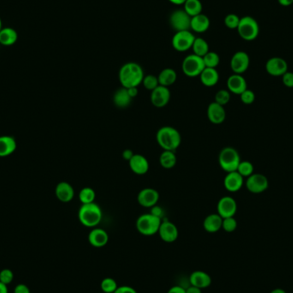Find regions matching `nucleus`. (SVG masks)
I'll return each mask as SVG.
<instances>
[{
  "label": "nucleus",
  "instance_id": "obj_1",
  "mask_svg": "<svg viewBox=\"0 0 293 293\" xmlns=\"http://www.w3.org/2000/svg\"><path fill=\"white\" fill-rule=\"evenodd\" d=\"M145 76L142 66L136 63H127L120 70V81L124 88H138Z\"/></svg>",
  "mask_w": 293,
  "mask_h": 293
},
{
  "label": "nucleus",
  "instance_id": "obj_2",
  "mask_svg": "<svg viewBox=\"0 0 293 293\" xmlns=\"http://www.w3.org/2000/svg\"><path fill=\"white\" fill-rule=\"evenodd\" d=\"M156 140L158 146L164 151L175 152L182 144L180 132L172 126H164L158 130Z\"/></svg>",
  "mask_w": 293,
  "mask_h": 293
},
{
  "label": "nucleus",
  "instance_id": "obj_3",
  "mask_svg": "<svg viewBox=\"0 0 293 293\" xmlns=\"http://www.w3.org/2000/svg\"><path fill=\"white\" fill-rule=\"evenodd\" d=\"M103 214L100 206L96 202L82 204L78 212V218L84 226L96 228L102 222Z\"/></svg>",
  "mask_w": 293,
  "mask_h": 293
},
{
  "label": "nucleus",
  "instance_id": "obj_4",
  "mask_svg": "<svg viewBox=\"0 0 293 293\" xmlns=\"http://www.w3.org/2000/svg\"><path fill=\"white\" fill-rule=\"evenodd\" d=\"M241 160L240 152L232 146H226L222 150L218 156V163L226 172H236Z\"/></svg>",
  "mask_w": 293,
  "mask_h": 293
},
{
  "label": "nucleus",
  "instance_id": "obj_5",
  "mask_svg": "<svg viewBox=\"0 0 293 293\" xmlns=\"http://www.w3.org/2000/svg\"><path fill=\"white\" fill-rule=\"evenodd\" d=\"M236 30L244 40L254 42L260 34V25L254 18L247 16L241 18Z\"/></svg>",
  "mask_w": 293,
  "mask_h": 293
},
{
  "label": "nucleus",
  "instance_id": "obj_6",
  "mask_svg": "<svg viewBox=\"0 0 293 293\" xmlns=\"http://www.w3.org/2000/svg\"><path fill=\"white\" fill-rule=\"evenodd\" d=\"M162 223V218L156 217L151 212L145 214L138 218L136 229L144 236H154L158 234Z\"/></svg>",
  "mask_w": 293,
  "mask_h": 293
},
{
  "label": "nucleus",
  "instance_id": "obj_7",
  "mask_svg": "<svg viewBox=\"0 0 293 293\" xmlns=\"http://www.w3.org/2000/svg\"><path fill=\"white\" fill-rule=\"evenodd\" d=\"M206 68L204 58L198 55H188L182 61V69L184 75L188 78H198L200 76Z\"/></svg>",
  "mask_w": 293,
  "mask_h": 293
},
{
  "label": "nucleus",
  "instance_id": "obj_8",
  "mask_svg": "<svg viewBox=\"0 0 293 293\" xmlns=\"http://www.w3.org/2000/svg\"><path fill=\"white\" fill-rule=\"evenodd\" d=\"M194 40L196 37L190 30L181 31L174 34L172 44L176 51L184 52L192 49Z\"/></svg>",
  "mask_w": 293,
  "mask_h": 293
},
{
  "label": "nucleus",
  "instance_id": "obj_9",
  "mask_svg": "<svg viewBox=\"0 0 293 293\" xmlns=\"http://www.w3.org/2000/svg\"><path fill=\"white\" fill-rule=\"evenodd\" d=\"M192 18L184 10H178L170 15V26L172 30L176 31V33L181 31H187L190 30Z\"/></svg>",
  "mask_w": 293,
  "mask_h": 293
},
{
  "label": "nucleus",
  "instance_id": "obj_10",
  "mask_svg": "<svg viewBox=\"0 0 293 293\" xmlns=\"http://www.w3.org/2000/svg\"><path fill=\"white\" fill-rule=\"evenodd\" d=\"M270 187V181L265 175L260 174H252L246 181V188L253 194H260L266 192Z\"/></svg>",
  "mask_w": 293,
  "mask_h": 293
},
{
  "label": "nucleus",
  "instance_id": "obj_11",
  "mask_svg": "<svg viewBox=\"0 0 293 293\" xmlns=\"http://www.w3.org/2000/svg\"><path fill=\"white\" fill-rule=\"evenodd\" d=\"M250 64V58L246 52H238L234 54L230 60V68L234 74L242 75L248 70Z\"/></svg>",
  "mask_w": 293,
  "mask_h": 293
},
{
  "label": "nucleus",
  "instance_id": "obj_12",
  "mask_svg": "<svg viewBox=\"0 0 293 293\" xmlns=\"http://www.w3.org/2000/svg\"><path fill=\"white\" fill-rule=\"evenodd\" d=\"M170 90L169 88L158 86L157 88L152 91L150 100L152 105L156 108H164L169 104L170 100Z\"/></svg>",
  "mask_w": 293,
  "mask_h": 293
},
{
  "label": "nucleus",
  "instance_id": "obj_13",
  "mask_svg": "<svg viewBox=\"0 0 293 293\" xmlns=\"http://www.w3.org/2000/svg\"><path fill=\"white\" fill-rule=\"evenodd\" d=\"M218 216H222V218H230L236 216L238 211V204L234 198L230 196H224L218 200V206H217Z\"/></svg>",
  "mask_w": 293,
  "mask_h": 293
},
{
  "label": "nucleus",
  "instance_id": "obj_14",
  "mask_svg": "<svg viewBox=\"0 0 293 293\" xmlns=\"http://www.w3.org/2000/svg\"><path fill=\"white\" fill-rule=\"evenodd\" d=\"M266 70L272 76H283L288 72V62L282 58H272L266 62Z\"/></svg>",
  "mask_w": 293,
  "mask_h": 293
},
{
  "label": "nucleus",
  "instance_id": "obj_15",
  "mask_svg": "<svg viewBox=\"0 0 293 293\" xmlns=\"http://www.w3.org/2000/svg\"><path fill=\"white\" fill-rule=\"evenodd\" d=\"M160 200L158 192L152 188H144L138 196V204L146 208H152L156 206Z\"/></svg>",
  "mask_w": 293,
  "mask_h": 293
},
{
  "label": "nucleus",
  "instance_id": "obj_16",
  "mask_svg": "<svg viewBox=\"0 0 293 293\" xmlns=\"http://www.w3.org/2000/svg\"><path fill=\"white\" fill-rule=\"evenodd\" d=\"M158 234H160V238L164 242L170 244V242H175L178 240V229L174 223L168 222V220H164V222H162Z\"/></svg>",
  "mask_w": 293,
  "mask_h": 293
},
{
  "label": "nucleus",
  "instance_id": "obj_17",
  "mask_svg": "<svg viewBox=\"0 0 293 293\" xmlns=\"http://www.w3.org/2000/svg\"><path fill=\"white\" fill-rule=\"evenodd\" d=\"M208 118L214 124H222L226 118V112L223 106L218 105L216 102L211 103L208 108Z\"/></svg>",
  "mask_w": 293,
  "mask_h": 293
},
{
  "label": "nucleus",
  "instance_id": "obj_18",
  "mask_svg": "<svg viewBox=\"0 0 293 293\" xmlns=\"http://www.w3.org/2000/svg\"><path fill=\"white\" fill-rule=\"evenodd\" d=\"M130 170L139 176H142L150 170V162L145 156L142 154H135L129 162Z\"/></svg>",
  "mask_w": 293,
  "mask_h": 293
},
{
  "label": "nucleus",
  "instance_id": "obj_19",
  "mask_svg": "<svg viewBox=\"0 0 293 293\" xmlns=\"http://www.w3.org/2000/svg\"><path fill=\"white\" fill-rule=\"evenodd\" d=\"M244 184V178H242L238 172H229L224 178V188L230 193L240 192Z\"/></svg>",
  "mask_w": 293,
  "mask_h": 293
},
{
  "label": "nucleus",
  "instance_id": "obj_20",
  "mask_svg": "<svg viewBox=\"0 0 293 293\" xmlns=\"http://www.w3.org/2000/svg\"><path fill=\"white\" fill-rule=\"evenodd\" d=\"M228 91L230 93L234 94L236 96H241L246 90H248V85L246 82V78L242 75L230 76L228 80Z\"/></svg>",
  "mask_w": 293,
  "mask_h": 293
},
{
  "label": "nucleus",
  "instance_id": "obj_21",
  "mask_svg": "<svg viewBox=\"0 0 293 293\" xmlns=\"http://www.w3.org/2000/svg\"><path fill=\"white\" fill-rule=\"evenodd\" d=\"M109 236L108 234L103 229L94 228L90 232L88 235V242L91 246L96 248H103L108 244Z\"/></svg>",
  "mask_w": 293,
  "mask_h": 293
},
{
  "label": "nucleus",
  "instance_id": "obj_22",
  "mask_svg": "<svg viewBox=\"0 0 293 293\" xmlns=\"http://www.w3.org/2000/svg\"><path fill=\"white\" fill-rule=\"evenodd\" d=\"M56 196L61 202L68 204L75 198V190L69 182H61L56 188Z\"/></svg>",
  "mask_w": 293,
  "mask_h": 293
},
{
  "label": "nucleus",
  "instance_id": "obj_23",
  "mask_svg": "<svg viewBox=\"0 0 293 293\" xmlns=\"http://www.w3.org/2000/svg\"><path fill=\"white\" fill-rule=\"evenodd\" d=\"M190 282L193 286L200 288L202 290V289L210 288L212 284V278L210 277V274L206 272H202V271H196V272H193L190 276Z\"/></svg>",
  "mask_w": 293,
  "mask_h": 293
},
{
  "label": "nucleus",
  "instance_id": "obj_24",
  "mask_svg": "<svg viewBox=\"0 0 293 293\" xmlns=\"http://www.w3.org/2000/svg\"><path fill=\"white\" fill-rule=\"evenodd\" d=\"M223 218L218 214H212L208 216L204 222V229L210 234H216L222 229Z\"/></svg>",
  "mask_w": 293,
  "mask_h": 293
},
{
  "label": "nucleus",
  "instance_id": "obj_25",
  "mask_svg": "<svg viewBox=\"0 0 293 293\" xmlns=\"http://www.w3.org/2000/svg\"><path fill=\"white\" fill-rule=\"evenodd\" d=\"M210 28V18H208L204 14L196 16L192 18V24H190V30L194 31L196 33H205Z\"/></svg>",
  "mask_w": 293,
  "mask_h": 293
},
{
  "label": "nucleus",
  "instance_id": "obj_26",
  "mask_svg": "<svg viewBox=\"0 0 293 293\" xmlns=\"http://www.w3.org/2000/svg\"><path fill=\"white\" fill-rule=\"evenodd\" d=\"M200 82L206 88L214 87L220 81V74L216 69L205 68L200 76Z\"/></svg>",
  "mask_w": 293,
  "mask_h": 293
},
{
  "label": "nucleus",
  "instance_id": "obj_27",
  "mask_svg": "<svg viewBox=\"0 0 293 293\" xmlns=\"http://www.w3.org/2000/svg\"><path fill=\"white\" fill-rule=\"evenodd\" d=\"M16 142L12 136H0V157L10 156L16 150Z\"/></svg>",
  "mask_w": 293,
  "mask_h": 293
},
{
  "label": "nucleus",
  "instance_id": "obj_28",
  "mask_svg": "<svg viewBox=\"0 0 293 293\" xmlns=\"http://www.w3.org/2000/svg\"><path fill=\"white\" fill-rule=\"evenodd\" d=\"M132 98L130 96L127 88H122L117 90L114 96V105L120 109L129 108L132 102Z\"/></svg>",
  "mask_w": 293,
  "mask_h": 293
},
{
  "label": "nucleus",
  "instance_id": "obj_29",
  "mask_svg": "<svg viewBox=\"0 0 293 293\" xmlns=\"http://www.w3.org/2000/svg\"><path fill=\"white\" fill-rule=\"evenodd\" d=\"M158 82L160 86L169 88L175 84L178 79L176 70L170 68L163 70L158 76Z\"/></svg>",
  "mask_w": 293,
  "mask_h": 293
},
{
  "label": "nucleus",
  "instance_id": "obj_30",
  "mask_svg": "<svg viewBox=\"0 0 293 293\" xmlns=\"http://www.w3.org/2000/svg\"><path fill=\"white\" fill-rule=\"evenodd\" d=\"M18 34L15 30L12 28H6L0 31V44L10 46L18 42Z\"/></svg>",
  "mask_w": 293,
  "mask_h": 293
},
{
  "label": "nucleus",
  "instance_id": "obj_31",
  "mask_svg": "<svg viewBox=\"0 0 293 293\" xmlns=\"http://www.w3.org/2000/svg\"><path fill=\"white\" fill-rule=\"evenodd\" d=\"M178 158L175 152L172 151H164L160 157V163L164 169L170 170L176 166Z\"/></svg>",
  "mask_w": 293,
  "mask_h": 293
},
{
  "label": "nucleus",
  "instance_id": "obj_32",
  "mask_svg": "<svg viewBox=\"0 0 293 293\" xmlns=\"http://www.w3.org/2000/svg\"><path fill=\"white\" fill-rule=\"evenodd\" d=\"M184 6V10L192 18H194L196 16L200 15L202 13L204 7L200 0H186Z\"/></svg>",
  "mask_w": 293,
  "mask_h": 293
},
{
  "label": "nucleus",
  "instance_id": "obj_33",
  "mask_svg": "<svg viewBox=\"0 0 293 293\" xmlns=\"http://www.w3.org/2000/svg\"><path fill=\"white\" fill-rule=\"evenodd\" d=\"M192 50L194 52V55L204 58L206 54H208L210 52V45L202 38H196L193 46H192Z\"/></svg>",
  "mask_w": 293,
  "mask_h": 293
},
{
  "label": "nucleus",
  "instance_id": "obj_34",
  "mask_svg": "<svg viewBox=\"0 0 293 293\" xmlns=\"http://www.w3.org/2000/svg\"><path fill=\"white\" fill-rule=\"evenodd\" d=\"M79 199L82 204H90L94 202L96 199V193L93 188L90 187L84 188L80 192Z\"/></svg>",
  "mask_w": 293,
  "mask_h": 293
},
{
  "label": "nucleus",
  "instance_id": "obj_35",
  "mask_svg": "<svg viewBox=\"0 0 293 293\" xmlns=\"http://www.w3.org/2000/svg\"><path fill=\"white\" fill-rule=\"evenodd\" d=\"M202 58H204L206 68L216 69L220 63V58L218 56V54L214 52H210Z\"/></svg>",
  "mask_w": 293,
  "mask_h": 293
},
{
  "label": "nucleus",
  "instance_id": "obj_36",
  "mask_svg": "<svg viewBox=\"0 0 293 293\" xmlns=\"http://www.w3.org/2000/svg\"><path fill=\"white\" fill-rule=\"evenodd\" d=\"M254 164L250 162H241L240 166L238 168L236 172L242 176V178H247L252 176L254 174Z\"/></svg>",
  "mask_w": 293,
  "mask_h": 293
},
{
  "label": "nucleus",
  "instance_id": "obj_37",
  "mask_svg": "<svg viewBox=\"0 0 293 293\" xmlns=\"http://www.w3.org/2000/svg\"><path fill=\"white\" fill-rule=\"evenodd\" d=\"M142 84L144 85L146 90H150L152 92L160 86L158 76H156L154 75L145 76Z\"/></svg>",
  "mask_w": 293,
  "mask_h": 293
},
{
  "label": "nucleus",
  "instance_id": "obj_38",
  "mask_svg": "<svg viewBox=\"0 0 293 293\" xmlns=\"http://www.w3.org/2000/svg\"><path fill=\"white\" fill-rule=\"evenodd\" d=\"M117 282L112 278H106L102 282V289L105 293H114L118 290Z\"/></svg>",
  "mask_w": 293,
  "mask_h": 293
},
{
  "label": "nucleus",
  "instance_id": "obj_39",
  "mask_svg": "<svg viewBox=\"0 0 293 293\" xmlns=\"http://www.w3.org/2000/svg\"><path fill=\"white\" fill-rule=\"evenodd\" d=\"M230 100V93L228 90H220L216 94V100H214V102L218 103V105L224 106L228 105Z\"/></svg>",
  "mask_w": 293,
  "mask_h": 293
},
{
  "label": "nucleus",
  "instance_id": "obj_40",
  "mask_svg": "<svg viewBox=\"0 0 293 293\" xmlns=\"http://www.w3.org/2000/svg\"><path fill=\"white\" fill-rule=\"evenodd\" d=\"M241 18L236 14H229L224 18V24L229 30H238Z\"/></svg>",
  "mask_w": 293,
  "mask_h": 293
},
{
  "label": "nucleus",
  "instance_id": "obj_41",
  "mask_svg": "<svg viewBox=\"0 0 293 293\" xmlns=\"http://www.w3.org/2000/svg\"><path fill=\"white\" fill-rule=\"evenodd\" d=\"M238 228V222L234 217L230 218H223V223H222V229L226 232L228 234L234 232Z\"/></svg>",
  "mask_w": 293,
  "mask_h": 293
},
{
  "label": "nucleus",
  "instance_id": "obj_42",
  "mask_svg": "<svg viewBox=\"0 0 293 293\" xmlns=\"http://www.w3.org/2000/svg\"><path fill=\"white\" fill-rule=\"evenodd\" d=\"M241 100L244 105H252L256 100V94L252 90H247L240 96Z\"/></svg>",
  "mask_w": 293,
  "mask_h": 293
},
{
  "label": "nucleus",
  "instance_id": "obj_43",
  "mask_svg": "<svg viewBox=\"0 0 293 293\" xmlns=\"http://www.w3.org/2000/svg\"><path fill=\"white\" fill-rule=\"evenodd\" d=\"M14 278V274L12 270H4L0 272V282H2L3 284L8 286L13 282Z\"/></svg>",
  "mask_w": 293,
  "mask_h": 293
},
{
  "label": "nucleus",
  "instance_id": "obj_44",
  "mask_svg": "<svg viewBox=\"0 0 293 293\" xmlns=\"http://www.w3.org/2000/svg\"><path fill=\"white\" fill-rule=\"evenodd\" d=\"M283 84L288 88H293V73L288 72L282 76Z\"/></svg>",
  "mask_w": 293,
  "mask_h": 293
},
{
  "label": "nucleus",
  "instance_id": "obj_45",
  "mask_svg": "<svg viewBox=\"0 0 293 293\" xmlns=\"http://www.w3.org/2000/svg\"><path fill=\"white\" fill-rule=\"evenodd\" d=\"M151 214L156 216V217H158V218H162V220L163 218V216H164V211L162 210V208L158 206L157 205L152 206V210H151Z\"/></svg>",
  "mask_w": 293,
  "mask_h": 293
},
{
  "label": "nucleus",
  "instance_id": "obj_46",
  "mask_svg": "<svg viewBox=\"0 0 293 293\" xmlns=\"http://www.w3.org/2000/svg\"><path fill=\"white\" fill-rule=\"evenodd\" d=\"M114 293H138L134 288L130 286H120Z\"/></svg>",
  "mask_w": 293,
  "mask_h": 293
},
{
  "label": "nucleus",
  "instance_id": "obj_47",
  "mask_svg": "<svg viewBox=\"0 0 293 293\" xmlns=\"http://www.w3.org/2000/svg\"><path fill=\"white\" fill-rule=\"evenodd\" d=\"M15 293H31L30 288H28L26 284H21L16 286L15 288Z\"/></svg>",
  "mask_w": 293,
  "mask_h": 293
},
{
  "label": "nucleus",
  "instance_id": "obj_48",
  "mask_svg": "<svg viewBox=\"0 0 293 293\" xmlns=\"http://www.w3.org/2000/svg\"><path fill=\"white\" fill-rule=\"evenodd\" d=\"M134 156H135V154L130 150H126L123 152V158L126 162H129Z\"/></svg>",
  "mask_w": 293,
  "mask_h": 293
},
{
  "label": "nucleus",
  "instance_id": "obj_49",
  "mask_svg": "<svg viewBox=\"0 0 293 293\" xmlns=\"http://www.w3.org/2000/svg\"><path fill=\"white\" fill-rule=\"evenodd\" d=\"M168 293H186V289L182 286H174L170 288Z\"/></svg>",
  "mask_w": 293,
  "mask_h": 293
},
{
  "label": "nucleus",
  "instance_id": "obj_50",
  "mask_svg": "<svg viewBox=\"0 0 293 293\" xmlns=\"http://www.w3.org/2000/svg\"><path fill=\"white\" fill-rule=\"evenodd\" d=\"M127 90H128V93L132 99H135L136 97H138V94H139L138 88H127Z\"/></svg>",
  "mask_w": 293,
  "mask_h": 293
},
{
  "label": "nucleus",
  "instance_id": "obj_51",
  "mask_svg": "<svg viewBox=\"0 0 293 293\" xmlns=\"http://www.w3.org/2000/svg\"><path fill=\"white\" fill-rule=\"evenodd\" d=\"M186 293H202V290L200 288H196V286H190L188 289H186Z\"/></svg>",
  "mask_w": 293,
  "mask_h": 293
},
{
  "label": "nucleus",
  "instance_id": "obj_52",
  "mask_svg": "<svg viewBox=\"0 0 293 293\" xmlns=\"http://www.w3.org/2000/svg\"><path fill=\"white\" fill-rule=\"evenodd\" d=\"M278 4L283 7L293 6V0H278Z\"/></svg>",
  "mask_w": 293,
  "mask_h": 293
},
{
  "label": "nucleus",
  "instance_id": "obj_53",
  "mask_svg": "<svg viewBox=\"0 0 293 293\" xmlns=\"http://www.w3.org/2000/svg\"><path fill=\"white\" fill-rule=\"evenodd\" d=\"M0 293H9V290L6 284L0 282Z\"/></svg>",
  "mask_w": 293,
  "mask_h": 293
},
{
  "label": "nucleus",
  "instance_id": "obj_54",
  "mask_svg": "<svg viewBox=\"0 0 293 293\" xmlns=\"http://www.w3.org/2000/svg\"><path fill=\"white\" fill-rule=\"evenodd\" d=\"M169 1H170V3L176 4V6H181V4H184L186 2V0H169Z\"/></svg>",
  "mask_w": 293,
  "mask_h": 293
},
{
  "label": "nucleus",
  "instance_id": "obj_55",
  "mask_svg": "<svg viewBox=\"0 0 293 293\" xmlns=\"http://www.w3.org/2000/svg\"><path fill=\"white\" fill-rule=\"evenodd\" d=\"M270 293H288L286 290H283V289H280V288H277V289H274V290H272Z\"/></svg>",
  "mask_w": 293,
  "mask_h": 293
},
{
  "label": "nucleus",
  "instance_id": "obj_56",
  "mask_svg": "<svg viewBox=\"0 0 293 293\" xmlns=\"http://www.w3.org/2000/svg\"><path fill=\"white\" fill-rule=\"evenodd\" d=\"M3 30V24H2V21H1V18H0V31Z\"/></svg>",
  "mask_w": 293,
  "mask_h": 293
}]
</instances>
